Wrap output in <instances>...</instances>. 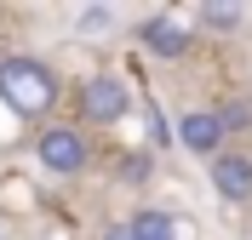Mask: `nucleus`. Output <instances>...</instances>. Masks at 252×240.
<instances>
[{"instance_id": "f257e3e1", "label": "nucleus", "mask_w": 252, "mask_h": 240, "mask_svg": "<svg viewBox=\"0 0 252 240\" xmlns=\"http://www.w3.org/2000/svg\"><path fill=\"white\" fill-rule=\"evenodd\" d=\"M0 97L17 114H46L52 97H58V80H52L46 63H34V57H6L0 63Z\"/></svg>"}, {"instance_id": "f03ea898", "label": "nucleus", "mask_w": 252, "mask_h": 240, "mask_svg": "<svg viewBox=\"0 0 252 240\" xmlns=\"http://www.w3.org/2000/svg\"><path fill=\"white\" fill-rule=\"evenodd\" d=\"M40 160H46L52 172L75 177L80 166H86V137H80L75 126H46L40 132Z\"/></svg>"}, {"instance_id": "7ed1b4c3", "label": "nucleus", "mask_w": 252, "mask_h": 240, "mask_svg": "<svg viewBox=\"0 0 252 240\" xmlns=\"http://www.w3.org/2000/svg\"><path fill=\"white\" fill-rule=\"evenodd\" d=\"M80 109H86V120H121V114L132 109V92H126L115 75H97V80H86Z\"/></svg>"}, {"instance_id": "20e7f679", "label": "nucleus", "mask_w": 252, "mask_h": 240, "mask_svg": "<svg viewBox=\"0 0 252 240\" xmlns=\"http://www.w3.org/2000/svg\"><path fill=\"white\" fill-rule=\"evenodd\" d=\"M223 137H229V126L218 120V109H195V114H184V120H178V143L195 149V155H212V160H218Z\"/></svg>"}, {"instance_id": "39448f33", "label": "nucleus", "mask_w": 252, "mask_h": 240, "mask_svg": "<svg viewBox=\"0 0 252 240\" xmlns=\"http://www.w3.org/2000/svg\"><path fill=\"white\" fill-rule=\"evenodd\" d=\"M212 189L223 200H252V155H218L212 160Z\"/></svg>"}, {"instance_id": "423d86ee", "label": "nucleus", "mask_w": 252, "mask_h": 240, "mask_svg": "<svg viewBox=\"0 0 252 240\" xmlns=\"http://www.w3.org/2000/svg\"><path fill=\"white\" fill-rule=\"evenodd\" d=\"M143 52H155V57H184L189 52V29H178L172 17H149V23H143Z\"/></svg>"}, {"instance_id": "0eeeda50", "label": "nucleus", "mask_w": 252, "mask_h": 240, "mask_svg": "<svg viewBox=\"0 0 252 240\" xmlns=\"http://www.w3.org/2000/svg\"><path fill=\"white\" fill-rule=\"evenodd\" d=\"M132 240H178V217L172 212H138V217H126Z\"/></svg>"}, {"instance_id": "6e6552de", "label": "nucleus", "mask_w": 252, "mask_h": 240, "mask_svg": "<svg viewBox=\"0 0 252 240\" xmlns=\"http://www.w3.org/2000/svg\"><path fill=\"white\" fill-rule=\"evenodd\" d=\"M241 17H247L241 6H212V0L201 6V23H206V29H241Z\"/></svg>"}, {"instance_id": "1a4fd4ad", "label": "nucleus", "mask_w": 252, "mask_h": 240, "mask_svg": "<svg viewBox=\"0 0 252 240\" xmlns=\"http://www.w3.org/2000/svg\"><path fill=\"white\" fill-rule=\"evenodd\" d=\"M103 240H132V229H126V223H115V229H103Z\"/></svg>"}]
</instances>
